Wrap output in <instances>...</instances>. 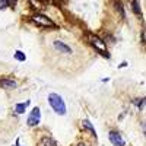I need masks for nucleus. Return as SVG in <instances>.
<instances>
[{
  "label": "nucleus",
  "instance_id": "nucleus-1",
  "mask_svg": "<svg viewBox=\"0 0 146 146\" xmlns=\"http://www.w3.org/2000/svg\"><path fill=\"white\" fill-rule=\"evenodd\" d=\"M48 102H50L51 108L54 110V111L60 115H64L66 114V104L63 101V98L57 94H50L48 95Z\"/></svg>",
  "mask_w": 146,
  "mask_h": 146
},
{
  "label": "nucleus",
  "instance_id": "nucleus-2",
  "mask_svg": "<svg viewBox=\"0 0 146 146\" xmlns=\"http://www.w3.org/2000/svg\"><path fill=\"white\" fill-rule=\"evenodd\" d=\"M31 21L35 23L36 27H41V28H57L56 23H54L50 18H48V16H45V15H42V13H35V15H32Z\"/></svg>",
  "mask_w": 146,
  "mask_h": 146
},
{
  "label": "nucleus",
  "instance_id": "nucleus-3",
  "mask_svg": "<svg viewBox=\"0 0 146 146\" xmlns=\"http://www.w3.org/2000/svg\"><path fill=\"white\" fill-rule=\"evenodd\" d=\"M89 42L95 47V50L98 51L100 54H102V56H105V57H108L110 54H108V50H107V44H105V41H102L100 36H96V35H89Z\"/></svg>",
  "mask_w": 146,
  "mask_h": 146
},
{
  "label": "nucleus",
  "instance_id": "nucleus-4",
  "mask_svg": "<svg viewBox=\"0 0 146 146\" xmlns=\"http://www.w3.org/2000/svg\"><path fill=\"white\" fill-rule=\"evenodd\" d=\"M53 47H54L56 51L62 53V54H72V48L67 44H64L63 41H58V40L53 41Z\"/></svg>",
  "mask_w": 146,
  "mask_h": 146
},
{
  "label": "nucleus",
  "instance_id": "nucleus-5",
  "mask_svg": "<svg viewBox=\"0 0 146 146\" xmlns=\"http://www.w3.org/2000/svg\"><path fill=\"white\" fill-rule=\"evenodd\" d=\"M108 137H110V142H111L114 146H124L126 143H124V139L121 137V135L118 131H110V135H108Z\"/></svg>",
  "mask_w": 146,
  "mask_h": 146
},
{
  "label": "nucleus",
  "instance_id": "nucleus-6",
  "mask_svg": "<svg viewBox=\"0 0 146 146\" xmlns=\"http://www.w3.org/2000/svg\"><path fill=\"white\" fill-rule=\"evenodd\" d=\"M40 120H41V113H40V108L38 107H35L32 110V114L31 117L28 118V126H36V124H40Z\"/></svg>",
  "mask_w": 146,
  "mask_h": 146
},
{
  "label": "nucleus",
  "instance_id": "nucleus-7",
  "mask_svg": "<svg viewBox=\"0 0 146 146\" xmlns=\"http://www.w3.org/2000/svg\"><path fill=\"white\" fill-rule=\"evenodd\" d=\"M18 86V83L12 79H0V88L3 89H15Z\"/></svg>",
  "mask_w": 146,
  "mask_h": 146
},
{
  "label": "nucleus",
  "instance_id": "nucleus-8",
  "mask_svg": "<svg viewBox=\"0 0 146 146\" xmlns=\"http://www.w3.org/2000/svg\"><path fill=\"white\" fill-rule=\"evenodd\" d=\"M131 9H133V12H135V15H137V16H140V15H142L140 7H139V2H137V0H131Z\"/></svg>",
  "mask_w": 146,
  "mask_h": 146
},
{
  "label": "nucleus",
  "instance_id": "nucleus-9",
  "mask_svg": "<svg viewBox=\"0 0 146 146\" xmlns=\"http://www.w3.org/2000/svg\"><path fill=\"white\" fill-rule=\"evenodd\" d=\"M41 146H57V143L53 139H50V137H44L41 140Z\"/></svg>",
  "mask_w": 146,
  "mask_h": 146
},
{
  "label": "nucleus",
  "instance_id": "nucleus-10",
  "mask_svg": "<svg viewBox=\"0 0 146 146\" xmlns=\"http://www.w3.org/2000/svg\"><path fill=\"white\" fill-rule=\"evenodd\" d=\"M82 124H83V127H85V129H88V130H89V131L92 133V135L95 136V129H94V126H92V124L89 123L88 120H83V121H82Z\"/></svg>",
  "mask_w": 146,
  "mask_h": 146
},
{
  "label": "nucleus",
  "instance_id": "nucleus-11",
  "mask_svg": "<svg viewBox=\"0 0 146 146\" xmlns=\"http://www.w3.org/2000/svg\"><path fill=\"white\" fill-rule=\"evenodd\" d=\"M27 105H28V102H25V104H18V105L15 107L16 113H18V114H22V113H25V108H27Z\"/></svg>",
  "mask_w": 146,
  "mask_h": 146
},
{
  "label": "nucleus",
  "instance_id": "nucleus-12",
  "mask_svg": "<svg viewBox=\"0 0 146 146\" xmlns=\"http://www.w3.org/2000/svg\"><path fill=\"white\" fill-rule=\"evenodd\" d=\"M15 58L19 60V62H25V60H27V56L23 54L22 51H16V53H15Z\"/></svg>",
  "mask_w": 146,
  "mask_h": 146
},
{
  "label": "nucleus",
  "instance_id": "nucleus-13",
  "mask_svg": "<svg viewBox=\"0 0 146 146\" xmlns=\"http://www.w3.org/2000/svg\"><path fill=\"white\" fill-rule=\"evenodd\" d=\"M7 6H9V0H0V7L2 9H5Z\"/></svg>",
  "mask_w": 146,
  "mask_h": 146
},
{
  "label": "nucleus",
  "instance_id": "nucleus-14",
  "mask_svg": "<svg viewBox=\"0 0 146 146\" xmlns=\"http://www.w3.org/2000/svg\"><path fill=\"white\" fill-rule=\"evenodd\" d=\"M31 5H32V7H36V9L41 7V6H40V3H38V2H35V0H31Z\"/></svg>",
  "mask_w": 146,
  "mask_h": 146
},
{
  "label": "nucleus",
  "instance_id": "nucleus-15",
  "mask_svg": "<svg viewBox=\"0 0 146 146\" xmlns=\"http://www.w3.org/2000/svg\"><path fill=\"white\" fill-rule=\"evenodd\" d=\"M142 42L145 44V31H142Z\"/></svg>",
  "mask_w": 146,
  "mask_h": 146
},
{
  "label": "nucleus",
  "instance_id": "nucleus-16",
  "mask_svg": "<svg viewBox=\"0 0 146 146\" xmlns=\"http://www.w3.org/2000/svg\"><path fill=\"white\" fill-rule=\"evenodd\" d=\"M79 146H86V145H85V143H79Z\"/></svg>",
  "mask_w": 146,
  "mask_h": 146
}]
</instances>
